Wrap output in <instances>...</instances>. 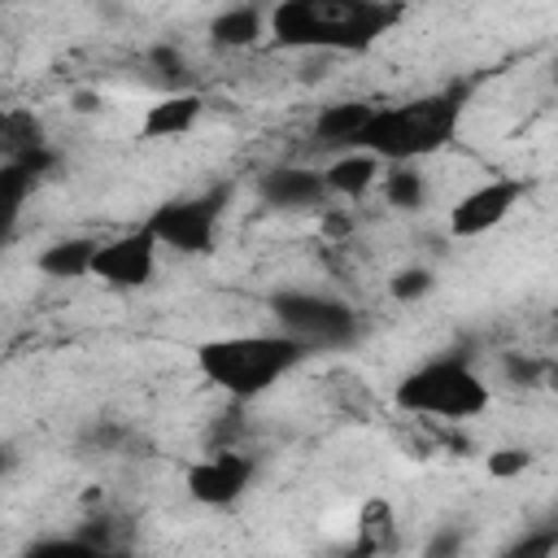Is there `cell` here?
<instances>
[{"instance_id": "obj_1", "label": "cell", "mask_w": 558, "mask_h": 558, "mask_svg": "<svg viewBox=\"0 0 558 558\" xmlns=\"http://www.w3.org/2000/svg\"><path fill=\"white\" fill-rule=\"evenodd\" d=\"M279 48L314 52H366L401 22V4L379 0H288L266 13Z\"/></svg>"}, {"instance_id": "obj_2", "label": "cell", "mask_w": 558, "mask_h": 558, "mask_svg": "<svg viewBox=\"0 0 558 558\" xmlns=\"http://www.w3.org/2000/svg\"><path fill=\"white\" fill-rule=\"evenodd\" d=\"M462 109H466V87H440L401 105H375L357 148L379 157L384 166H414L418 157H432L453 140Z\"/></svg>"}, {"instance_id": "obj_3", "label": "cell", "mask_w": 558, "mask_h": 558, "mask_svg": "<svg viewBox=\"0 0 558 558\" xmlns=\"http://www.w3.org/2000/svg\"><path fill=\"white\" fill-rule=\"evenodd\" d=\"M310 349H301L283 331H244V336H218L196 349L201 375L222 388L235 401H253L266 388H275L283 375H292Z\"/></svg>"}, {"instance_id": "obj_4", "label": "cell", "mask_w": 558, "mask_h": 558, "mask_svg": "<svg viewBox=\"0 0 558 558\" xmlns=\"http://www.w3.org/2000/svg\"><path fill=\"white\" fill-rule=\"evenodd\" d=\"M392 397L405 414H427V418H445V423H462V418H475L488 410V384L462 353L427 357L397 384Z\"/></svg>"}, {"instance_id": "obj_5", "label": "cell", "mask_w": 558, "mask_h": 558, "mask_svg": "<svg viewBox=\"0 0 558 558\" xmlns=\"http://www.w3.org/2000/svg\"><path fill=\"white\" fill-rule=\"evenodd\" d=\"M275 331L292 336L301 349H349L362 336V318L349 301L331 292H310V288H283L270 296Z\"/></svg>"}, {"instance_id": "obj_6", "label": "cell", "mask_w": 558, "mask_h": 558, "mask_svg": "<svg viewBox=\"0 0 558 558\" xmlns=\"http://www.w3.org/2000/svg\"><path fill=\"white\" fill-rule=\"evenodd\" d=\"M231 183H214L205 192L192 196H174L166 205L153 209V218L144 222L157 240V248H174V253H209L218 240V227L227 218L231 205Z\"/></svg>"}, {"instance_id": "obj_7", "label": "cell", "mask_w": 558, "mask_h": 558, "mask_svg": "<svg viewBox=\"0 0 558 558\" xmlns=\"http://www.w3.org/2000/svg\"><path fill=\"white\" fill-rule=\"evenodd\" d=\"M153 270H157V240L148 227L100 240L92 253V279H105L109 288H144Z\"/></svg>"}, {"instance_id": "obj_8", "label": "cell", "mask_w": 558, "mask_h": 558, "mask_svg": "<svg viewBox=\"0 0 558 558\" xmlns=\"http://www.w3.org/2000/svg\"><path fill=\"white\" fill-rule=\"evenodd\" d=\"M523 196H527V183H523V179H488V183H480V187H471L466 196L453 201V209H449V231H453L458 240L484 235V231L501 227V222L519 209Z\"/></svg>"}, {"instance_id": "obj_9", "label": "cell", "mask_w": 558, "mask_h": 558, "mask_svg": "<svg viewBox=\"0 0 558 558\" xmlns=\"http://www.w3.org/2000/svg\"><path fill=\"white\" fill-rule=\"evenodd\" d=\"M253 484V458L240 449H214L187 466V493L201 506H231Z\"/></svg>"}, {"instance_id": "obj_10", "label": "cell", "mask_w": 558, "mask_h": 558, "mask_svg": "<svg viewBox=\"0 0 558 558\" xmlns=\"http://www.w3.org/2000/svg\"><path fill=\"white\" fill-rule=\"evenodd\" d=\"M257 196L270 209L283 214H305V209H323L331 196L323 187V174L314 166H275L257 179Z\"/></svg>"}, {"instance_id": "obj_11", "label": "cell", "mask_w": 558, "mask_h": 558, "mask_svg": "<svg viewBox=\"0 0 558 558\" xmlns=\"http://www.w3.org/2000/svg\"><path fill=\"white\" fill-rule=\"evenodd\" d=\"M318 174H323L327 196L357 201V196H366V192L379 183L384 161H379V157H371V153H362V148H349V153H336Z\"/></svg>"}, {"instance_id": "obj_12", "label": "cell", "mask_w": 558, "mask_h": 558, "mask_svg": "<svg viewBox=\"0 0 558 558\" xmlns=\"http://www.w3.org/2000/svg\"><path fill=\"white\" fill-rule=\"evenodd\" d=\"M44 122L22 105H0V166L9 161H44Z\"/></svg>"}, {"instance_id": "obj_13", "label": "cell", "mask_w": 558, "mask_h": 558, "mask_svg": "<svg viewBox=\"0 0 558 558\" xmlns=\"http://www.w3.org/2000/svg\"><path fill=\"white\" fill-rule=\"evenodd\" d=\"M205 100L196 92H166L161 100H153L140 118V135L144 140H174V135H187L201 118Z\"/></svg>"}, {"instance_id": "obj_14", "label": "cell", "mask_w": 558, "mask_h": 558, "mask_svg": "<svg viewBox=\"0 0 558 558\" xmlns=\"http://www.w3.org/2000/svg\"><path fill=\"white\" fill-rule=\"evenodd\" d=\"M371 109H375V105H366V100H336V105H323L318 118H314V140H318V148H336V153L357 148L362 126L371 122Z\"/></svg>"}, {"instance_id": "obj_15", "label": "cell", "mask_w": 558, "mask_h": 558, "mask_svg": "<svg viewBox=\"0 0 558 558\" xmlns=\"http://www.w3.org/2000/svg\"><path fill=\"white\" fill-rule=\"evenodd\" d=\"M48 161H52V157H44V161H9V166H0V244H9V235H13L17 218H22V205H26L31 187H35V179L48 170Z\"/></svg>"}, {"instance_id": "obj_16", "label": "cell", "mask_w": 558, "mask_h": 558, "mask_svg": "<svg viewBox=\"0 0 558 558\" xmlns=\"http://www.w3.org/2000/svg\"><path fill=\"white\" fill-rule=\"evenodd\" d=\"M262 35H266V9H257V4H231V9L214 13V22H209V39L218 48H248Z\"/></svg>"}, {"instance_id": "obj_17", "label": "cell", "mask_w": 558, "mask_h": 558, "mask_svg": "<svg viewBox=\"0 0 558 558\" xmlns=\"http://www.w3.org/2000/svg\"><path fill=\"white\" fill-rule=\"evenodd\" d=\"M100 240H87V235H70V240H52L35 266L48 275V279H87L92 275V253H96Z\"/></svg>"}, {"instance_id": "obj_18", "label": "cell", "mask_w": 558, "mask_h": 558, "mask_svg": "<svg viewBox=\"0 0 558 558\" xmlns=\"http://www.w3.org/2000/svg\"><path fill=\"white\" fill-rule=\"evenodd\" d=\"M397 549V519L388 501H366L362 519H357V558H375V554H392Z\"/></svg>"}, {"instance_id": "obj_19", "label": "cell", "mask_w": 558, "mask_h": 558, "mask_svg": "<svg viewBox=\"0 0 558 558\" xmlns=\"http://www.w3.org/2000/svg\"><path fill=\"white\" fill-rule=\"evenodd\" d=\"M375 187L384 192V201L392 209H423V201H427V179L418 174V166H384Z\"/></svg>"}, {"instance_id": "obj_20", "label": "cell", "mask_w": 558, "mask_h": 558, "mask_svg": "<svg viewBox=\"0 0 558 558\" xmlns=\"http://www.w3.org/2000/svg\"><path fill=\"white\" fill-rule=\"evenodd\" d=\"M17 558H126V554H109V549H100L74 532V536H44V541L26 545Z\"/></svg>"}, {"instance_id": "obj_21", "label": "cell", "mask_w": 558, "mask_h": 558, "mask_svg": "<svg viewBox=\"0 0 558 558\" xmlns=\"http://www.w3.org/2000/svg\"><path fill=\"white\" fill-rule=\"evenodd\" d=\"M554 549H558V527L545 523V527H532V532L514 536L497 558H554Z\"/></svg>"}, {"instance_id": "obj_22", "label": "cell", "mask_w": 558, "mask_h": 558, "mask_svg": "<svg viewBox=\"0 0 558 558\" xmlns=\"http://www.w3.org/2000/svg\"><path fill=\"white\" fill-rule=\"evenodd\" d=\"M436 288V275L427 270V266H405V270H397L392 279H388V292L397 296V301H418V296H427Z\"/></svg>"}, {"instance_id": "obj_23", "label": "cell", "mask_w": 558, "mask_h": 558, "mask_svg": "<svg viewBox=\"0 0 558 558\" xmlns=\"http://www.w3.org/2000/svg\"><path fill=\"white\" fill-rule=\"evenodd\" d=\"M462 554H466V532L458 523H445L423 541V558H462Z\"/></svg>"}, {"instance_id": "obj_24", "label": "cell", "mask_w": 558, "mask_h": 558, "mask_svg": "<svg viewBox=\"0 0 558 558\" xmlns=\"http://www.w3.org/2000/svg\"><path fill=\"white\" fill-rule=\"evenodd\" d=\"M527 462H532V453H527V449H497V453H488V475L510 480V475H519Z\"/></svg>"}, {"instance_id": "obj_25", "label": "cell", "mask_w": 558, "mask_h": 558, "mask_svg": "<svg viewBox=\"0 0 558 558\" xmlns=\"http://www.w3.org/2000/svg\"><path fill=\"white\" fill-rule=\"evenodd\" d=\"M506 371H510V379L514 384H536L541 375H545V362H536V357H506Z\"/></svg>"}, {"instance_id": "obj_26", "label": "cell", "mask_w": 558, "mask_h": 558, "mask_svg": "<svg viewBox=\"0 0 558 558\" xmlns=\"http://www.w3.org/2000/svg\"><path fill=\"white\" fill-rule=\"evenodd\" d=\"M9 466H13V453H9V449H0V475H4Z\"/></svg>"}]
</instances>
